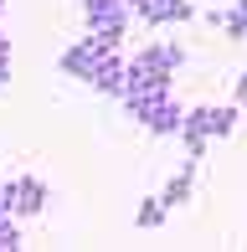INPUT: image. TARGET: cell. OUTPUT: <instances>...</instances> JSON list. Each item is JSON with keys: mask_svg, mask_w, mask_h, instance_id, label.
<instances>
[{"mask_svg": "<svg viewBox=\"0 0 247 252\" xmlns=\"http://www.w3.org/2000/svg\"><path fill=\"white\" fill-rule=\"evenodd\" d=\"M181 119H185V108H181V103H175V98H160V103H154V108L139 119V124L154 134V139H170V134H181Z\"/></svg>", "mask_w": 247, "mask_h": 252, "instance_id": "8992f818", "label": "cell"}, {"mask_svg": "<svg viewBox=\"0 0 247 252\" xmlns=\"http://www.w3.org/2000/svg\"><path fill=\"white\" fill-rule=\"evenodd\" d=\"M160 98H170V83H124V93H119V103H124L129 119H144Z\"/></svg>", "mask_w": 247, "mask_h": 252, "instance_id": "5b68a950", "label": "cell"}, {"mask_svg": "<svg viewBox=\"0 0 247 252\" xmlns=\"http://www.w3.org/2000/svg\"><path fill=\"white\" fill-rule=\"evenodd\" d=\"M114 52H119V47H108V41H98V36H77L72 47L62 52V72L72 77V83H88V88H93L98 72H103V62H108Z\"/></svg>", "mask_w": 247, "mask_h": 252, "instance_id": "6da1fadb", "label": "cell"}, {"mask_svg": "<svg viewBox=\"0 0 247 252\" xmlns=\"http://www.w3.org/2000/svg\"><path fill=\"white\" fill-rule=\"evenodd\" d=\"M165 221H170V206H165L160 196H150V201L139 206V216H134V226H139V232H154V226H165Z\"/></svg>", "mask_w": 247, "mask_h": 252, "instance_id": "30bf717a", "label": "cell"}, {"mask_svg": "<svg viewBox=\"0 0 247 252\" xmlns=\"http://www.w3.org/2000/svg\"><path fill=\"white\" fill-rule=\"evenodd\" d=\"M124 83H129V72H124V57L114 52V57H108V62H103V72H98V93H108V98H119L124 93Z\"/></svg>", "mask_w": 247, "mask_h": 252, "instance_id": "ba28073f", "label": "cell"}, {"mask_svg": "<svg viewBox=\"0 0 247 252\" xmlns=\"http://www.w3.org/2000/svg\"><path fill=\"white\" fill-rule=\"evenodd\" d=\"M221 31H227V41H247V0H237V5L221 16Z\"/></svg>", "mask_w": 247, "mask_h": 252, "instance_id": "8fae6325", "label": "cell"}, {"mask_svg": "<svg viewBox=\"0 0 247 252\" xmlns=\"http://www.w3.org/2000/svg\"><path fill=\"white\" fill-rule=\"evenodd\" d=\"M10 77V41H5V31H0V83Z\"/></svg>", "mask_w": 247, "mask_h": 252, "instance_id": "4fadbf2b", "label": "cell"}, {"mask_svg": "<svg viewBox=\"0 0 247 252\" xmlns=\"http://www.w3.org/2000/svg\"><path fill=\"white\" fill-rule=\"evenodd\" d=\"M88 16V36L108 41V47H124V31H129V0H83Z\"/></svg>", "mask_w": 247, "mask_h": 252, "instance_id": "7a4b0ae2", "label": "cell"}, {"mask_svg": "<svg viewBox=\"0 0 247 252\" xmlns=\"http://www.w3.org/2000/svg\"><path fill=\"white\" fill-rule=\"evenodd\" d=\"M47 211V186L36 175H21V190H16V216H41Z\"/></svg>", "mask_w": 247, "mask_h": 252, "instance_id": "52a82bcc", "label": "cell"}, {"mask_svg": "<svg viewBox=\"0 0 247 252\" xmlns=\"http://www.w3.org/2000/svg\"><path fill=\"white\" fill-rule=\"evenodd\" d=\"M129 16L139 21V26L160 31V26H181V21H190L196 5H190V0H129Z\"/></svg>", "mask_w": 247, "mask_h": 252, "instance_id": "277c9868", "label": "cell"}, {"mask_svg": "<svg viewBox=\"0 0 247 252\" xmlns=\"http://www.w3.org/2000/svg\"><path fill=\"white\" fill-rule=\"evenodd\" d=\"M237 129V103H201L181 119V134H196V139H227Z\"/></svg>", "mask_w": 247, "mask_h": 252, "instance_id": "3957f363", "label": "cell"}, {"mask_svg": "<svg viewBox=\"0 0 247 252\" xmlns=\"http://www.w3.org/2000/svg\"><path fill=\"white\" fill-rule=\"evenodd\" d=\"M237 108H247V72H237Z\"/></svg>", "mask_w": 247, "mask_h": 252, "instance_id": "5bb4252c", "label": "cell"}, {"mask_svg": "<svg viewBox=\"0 0 247 252\" xmlns=\"http://www.w3.org/2000/svg\"><path fill=\"white\" fill-rule=\"evenodd\" d=\"M190 170H196V165L185 159V170H181V175H170V180H165V190H160V201H165V206H185V201H190Z\"/></svg>", "mask_w": 247, "mask_h": 252, "instance_id": "9c48e42d", "label": "cell"}, {"mask_svg": "<svg viewBox=\"0 0 247 252\" xmlns=\"http://www.w3.org/2000/svg\"><path fill=\"white\" fill-rule=\"evenodd\" d=\"M16 247H21V226L10 216H0V252H16Z\"/></svg>", "mask_w": 247, "mask_h": 252, "instance_id": "7c38bea8", "label": "cell"}]
</instances>
